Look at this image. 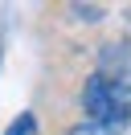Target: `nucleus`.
<instances>
[{
  "label": "nucleus",
  "instance_id": "obj_1",
  "mask_svg": "<svg viewBox=\"0 0 131 135\" xmlns=\"http://www.w3.org/2000/svg\"><path fill=\"white\" fill-rule=\"evenodd\" d=\"M131 127V45H106L82 86V123L70 135H123Z\"/></svg>",
  "mask_w": 131,
  "mask_h": 135
},
{
  "label": "nucleus",
  "instance_id": "obj_2",
  "mask_svg": "<svg viewBox=\"0 0 131 135\" xmlns=\"http://www.w3.org/2000/svg\"><path fill=\"white\" fill-rule=\"evenodd\" d=\"M4 135H41L37 131V115H33V110H21V115L4 127Z\"/></svg>",
  "mask_w": 131,
  "mask_h": 135
}]
</instances>
